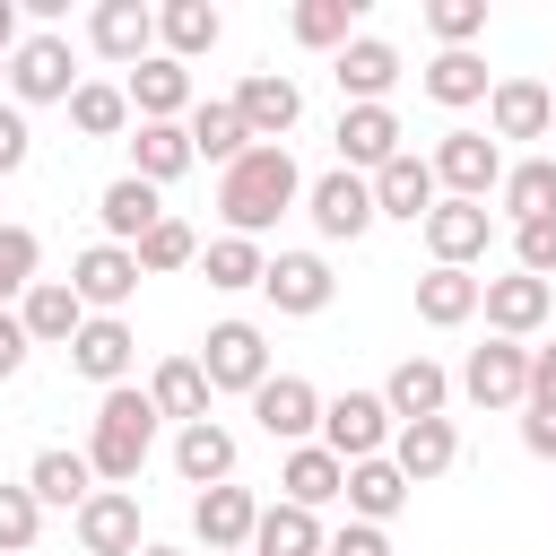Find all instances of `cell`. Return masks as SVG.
<instances>
[{"instance_id": "f1b7e54d", "label": "cell", "mask_w": 556, "mask_h": 556, "mask_svg": "<svg viewBox=\"0 0 556 556\" xmlns=\"http://www.w3.org/2000/svg\"><path fill=\"white\" fill-rule=\"evenodd\" d=\"M330 78H339V96H348V104H382V96L400 87V52H391L382 35H356V43L330 61Z\"/></svg>"}, {"instance_id": "d6986e66", "label": "cell", "mask_w": 556, "mask_h": 556, "mask_svg": "<svg viewBox=\"0 0 556 556\" xmlns=\"http://www.w3.org/2000/svg\"><path fill=\"white\" fill-rule=\"evenodd\" d=\"M486 235H495L486 200H434V217H426V252H434V269H469V261H486Z\"/></svg>"}, {"instance_id": "8d00e7d4", "label": "cell", "mask_w": 556, "mask_h": 556, "mask_svg": "<svg viewBox=\"0 0 556 556\" xmlns=\"http://www.w3.org/2000/svg\"><path fill=\"white\" fill-rule=\"evenodd\" d=\"M478 304H486V278H469V269H426L417 278V321H434V330H460Z\"/></svg>"}, {"instance_id": "681fc988", "label": "cell", "mask_w": 556, "mask_h": 556, "mask_svg": "<svg viewBox=\"0 0 556 556\" xmlns=\"http://www.w3.org/2000/svg\"><path fill=\"white\" fill-rule=\"evenodd\" d=\"M35 156V130H26V113L17 104H0V174H17Z\"/></svg>"}, {"instance_id": "52a82bcc", "label": "cell", "mask_w": 556, "mask_h": 556, "mask_svg": "<svg viewBox=\"0 0 556 556\" xmlns=\"http://www.w3.org/2000/svg\"><path fill=\"white\" fill-rule=\"evenodd\" d=\"M460 400L469 408H530V348L521 339H486L460 365Z\"/></svg>"}, {"instance_id": "5b68a950", "label": "cell", "mask_w": 556, "mask_h": 556, "mask_svg": "<svg viewBox=\"0 0 556 556\" xmlns=\"http://www.w3.org/2000/svg\"><path fill=\"white\" fill-rule=\"evenodd\" d=\"M391 434H400V417L382 408V391H339V400H321V443H330L339 460H382Z\"/></svg>"}, {"instance_id": "e575fe53", "label": "cell", "mask_w": 556, "mask_h": 556, "mask_svg": "<svg viewBox=\"0 0 556 556\" xmlns=\"http://www.w3.org/2000/svg\"><path fill=\"white\" fill-rule=\"evenodd\" d=\"M148 400H156V417H174V426H200L208 417V374H200V356H165L156 374H148Z\"/></svg>"}, {"instance_id": "4fadbf2b", "label": "cell", "mask_w": 556, "mask_h": 556, "mask_svg": "<svg viewBox=\"0 0 556 556\" xmlns=\"http://www.w3.org/2000/svg\"><path fill=\"white\" fill-rule=\"evenodd\" d=\"M70 530H78L87 556H139V547H148V539H139V495H130V486H96V495L70 513Z\"/></svg>"}, {"instance_id": "f907efd6", "label": "cell", "mask_w": 556, "mask_h": 556, "mask_svg": "<svg viewBox=\"0 0 556 556\" xmlns=\"http://www.w3.org/2000/svg\"><path fill=\"white\" fill-rule=\"evenodd\" d=\"M330 556H391V530H374V521H348V530H330Z\"/></svg>"}, {"instance_id": "60d3db41", "label": "cell", "mask_w": 556, "mask_h": 556, "mask_svg": "<svg viewBox=\"0 0 556 556\" xmlns=\"http://www.w3.org/2000/svg\"><path fill=\"white\" fill-rule=\"evenodd\" d=\"M287 26H295L304 52H330V61H339V52L356 43V0H295Z\"/></svg>"}, {"instance_id": "ffe728a7", "label": "cell", "mask_w": 556, "mask_h": 556, "mask_svg": "<svg viewBox=\"0 0 556 556\" xmlns=\"http://www.w3.org/2000/svg\"><path fill=\"white\" fill-rule=\"evenodd\" d=\"M130 356H139V339H130L122 313H87V330L70 339V365H78L96 391H122V382H130Z\"/></svg>"}, {"instance_id": "816d5d0a", "label": "cell", "mask_w": 556, "mask_h": 556, "mask_svg": "<svg viewBox=\"0 0 556 556\" xmlns=\"http://www.w3.org/2000/svg\"><path fill=\"white\" fill-rule=\"evenodd\" d=\"M26 348H35V339H26V321H17V313H0V382L26 365Z\"/></svg>"}, {"instance_id": "74e56055", "label": "cell", "mask_w": 556, "mask_h": 556, "mask_svg": "<svg viewBox=\"0 0 556 556\" xmlns=\"http://www.w3.org/2000/svg\"><path fill=\"white\" fill-rule=\"evenodd\" d=\"M200 278H208L217 295H243V287L269 278V252H261L252 235H217V243H200Z\"/></svg>"}, {"instance_id": "7dc6e473", "label": "cell", "mask_w": 556, "mask_h": 556, "mask_svg": "<svg viewBox=\"0 0 556 556\" xmlns=\"http://www.w3.org/2000/svg\"><path fill=\"white\" fill-rule=\"evenodd\" d=\"M513 269H530V278H547V287H556V217L513 226Z\"/></svg>"}, {"instance_id": "6f0895ef", "label": "cell", "mask_w": 556, "mask_h": 556, "mask_svg": "<svg viewBox=\"0 0 556 556\" xmlns=\"http://www.w3.org/2000/svg\"><path fill=\"white\" fill-rule=\"evenodd\" d=\"M243 556H252V547H243Z\"/></svg>"}, {"instance_id": "e0dca14e", "label": "cell", "mask_w": 556, "mask_h": 556, "mask_svg": "<svg viewBox=\"0 0 556 556\" xmlns=\"http://www.w3.org/2000/svg\"><path fill=\"white\" fill-rule=\"evenodd\" d=\"M87 43H96L113 70H139V61L156 52V9H148V0H96Z\"/></svg>"}, {"instance_id": "ab89813d", "label": "cell", "mask_w": 556, "mask_h": 556, "mask_svg": "<svg viewBox=\"0 0 556 556\" xmlns=\"http://www.w3.org/2000/svg\"><path fill=\"white\" fill-rule=\"evenodd\" d=\"M495 200L513 208V226L556 217V156H521V165H504V191H495Z\"/></svg>"}, {"instance_id": "603a6c76", "label": "cell", "mask_w": 556, "mask_h": 556, "mask_svg": "<svg viewBox=\"0 0 556 556\" xmlns=\"http://www.w3.org/2000/svg\"><path fill=\"white\" fill-rule=\"evenodd\" d=\"M339 495H348V460H339L330 443H295V452L278 460V504L321 513V504H339Z\"/></svg>"}, {"instance_id": "7c38bea8", "label": "cell", "mask_w": 556, "mask_h": 556, "mask_svg": "<svg viewBox=\"0 0 556 556\" xmlns=\"http://www.w3.org/2000/svg\"><path fill=\"white\" fill-rule=\"evenodd\" d=\"M261 295H269L287 321H313V313H330L339 278H330V261H321V252H269V278H261Z\"/></svg>"}, {"instance_id": "c3c4849f", "label": "cell", "mask_w": 556, "mask_h": 556, "mask_svg": "<svg viewBox=\"0 0 556 556\" xmlns=\"http://www.w3.org/2000/svg\"><path fill=\"white\" fill-rule=\"evenodd\" d=\"M521 452L530 460H556V400H530L521 408Z\"/></svg>"}, {"instance_id": "44dd1931", "label": "cell", "mask_w": 556, "mask_h": 556, "mask_svg": "<svg viewBox=\"0 0 556 556\" xmlns=\"http://www.w3.org/2000/svg\"><path fill=\"white\" fill-rule=\"evenodd\" d=\"M556 130V96L539 87V78H495V96H486V139L504 148V139H547Z\"/></svg>"}, {"instance_id": "30bf717a", "label": "cell", "mask_w": 556, "mask_h": 556, "mask_svg": "<svg viewBox=\"0 0 556 556\" xmlns=\"http://www.w3.org/2000/svg\"><path fill=\"white\" fill-rule=\"evenodd\" d=\"M252 530H261V495L252 486H208V495H191V539L208 547V556H243L252 547Z\"/></svg>"}, {"instance_id": "bcb514c9", "label": "cell", "mask_w": 556, "mask_h": 556, "mask_svg": "<svg viewBox=\"0 0 556 556\" xmlns=\"http://www.w3.org/2000/svg\"><path fill=\"white\" fill-rule=\"evenodd\" d=\"M35 530H43L35 486H26V478H17V486H0V556H26V547H35Z\"/></svg>"}, {"instance_id": "5bb4252c", "label": "cell", "mask_w": 556, "mask_h": 556, "mask_svg": "<svg viewBox=\"0 0 556 556\" xmlns=\"http://www.w3.org/2000/svg\"><path fill=\"white\" fill-rule=\"evenodd\" d=\"M139 252H122V243H87L78 261H70V287H78V304L87 313H122L130 295H139Z\"/></svg>"}, {"instance_id": "9c48e42d", "label": "cell", "mask_w": 556, "mask_h": 556, "mask_svg": "<svg viewBox=\"0 0 556 556\" xmlns=\"http://www.w3.org/2000/svg\"><path fill=\"white\" fill-rule=\"evenodd\" d=\"M235 113H243L252 148H287V130L304 122V87H295L287 70H252V78L235 87Z\"/></svg>"}, {"instance_id": "6da1fadb", "label": "cell", "mask_w": 556, "mask_h": 556, "mask_svg": "<svg viewBox=\"0 0 556 556\" xmlns=\"http://www.w3.org/2000/svg\"><path fill=\"white\" fill-rule=\"evenodd\" d=\"M304 200V165L287 156V148H252V156H235L226 174H217V208H226V235H269L287 208Z\"/></svg>"}, {"instance_id": "9f6ffc18", "label": "cell", "mask_w": 556, "mask_h": 556, "mask_svg": "<svg viewBox=\"0 0 556 556\" xmlns=\"http://www.w3.org/2000/svg\"><path fill=\"white\" fill-rule=\"evenodd\" d=\"M0 87H9V52H0Z\"/></svg>"}, {"instance_id": "f6af8a7d", "label": "cell", "mask_w": 556, "mask_h": 556, "mask_svg": "<svg viewBox=\"0 0 556 556\" xmlns=\"http://www.w3.org/2000/svg\"><path fill=\"white\" fill-rule=\"evenodd\" d=\"M35 261H43L35 226H0V313H9V295L26 304V287H35Z\"/></svg>"}, {"instance_id": "1f68e13d", "label": "cell", "mask_w": 556, "mask_h": 556, "mask_svg": "<svg viewBox=\"0 0 556 556\" xmlns=\"http://www.w3.org/2000/svg\"><path fill=\"white\" fill-rule=\"evenodd\" d=\"M408 504V478H400V460L382 452V460H348V521H374V530H391V513Z\"/></svg>"}, {"instance_id": "d6a6232c", "label": "cell", "mask_w": 556, "mask_h": 556, "mask_svg": "<svg viewBox=\"0 0 556 556\" xmlns=\"http://www.w3.org/2000/svg\"><path fill=\"white\" fill-rule=\"evenodd\" d=\"M217 35H226V17L208 9V0H165L156 9V43H165V61H200V52H217Z\"/></svg>"}, {"instance_id": "f5cc1de1", "label": "cell", "mask_w": 556, "mask_h": 556, "mask_svg": "<svg viewBox=\"0 0 556 556\" xmlns=\"http://www.w3.org/2000/svg\"><path fill=\"white\" fill-rule=\"evenodd\" d=\"M530 400H556V348H530Z\"/></svg>"}, {"instance_id": "db71d44e", "label": "cell", "mask_w": 556, "mask_h": 556, "mask_svg": "<svg viewBox=\"0 0 556 556\" xmlns=\"http://www.w3.org/2000/svg\"><path fill=\"white\" fill-rule=\"evenodd\" d=\"M26 35H17V0H0V52H17Z\"/></svg>"}, {"instance_id": "b9f144b4", "label": "cell", "mask_w": 556, "mask_h": 556, "mask_svg": "<svg viewBox=\"0 0 556 556\" xmlns=\"http://www.w3.org/2000/svg\"><path fill=\"white\" fill-rule=\"evenodd\" d=\"M70 122H78V139H122V130H130V96H122L113 78H87V87L70 96Z\"/></svg>"}, {"instance_id": "8992f818", "label": "cell", "mask_w": 556, "mask_h": 556, "mask_svg": "<svg viewBox=\"0 0 556 556\" xmlns=\"http://www.w3.org/2000/svg\"><path fill=\"white\" fill-rule=\"evenodd\" d=\"M200 374H208V391H261L269 382V339H261V321H217L208 339H200Z\"/></svg>"}, {"instance_id": "484cf974", "label": "cell", "mask_w": 556, "mask_h": 556, "mask_svg": "<svg viewBox=\"0 0 556 556\" xmlns=\"http://www.w3.org/2000/svg\"><path fill=\"white\" fill-rule=\"evenodd\" d=\"M382 408H391L400 426L443 417V408H452V374H443L434 356H400V365H391V382H382Z\"/></svg>"}, {"instance_id": "4dcf8cb0", "label": "cell", "mask_w": 556, "mask_h": 556, "mask_svg": "<svg viewBox=\"0 0 556 556\" xmlns=\"http://www.w3.org/2000/svg\"><path fill=\"white\" fill-rule=\"evenodd\" d=\"M191 165H200V156H191V130H182V122H139V130H130V174H139V182L165 191V182H182Z\"/></svg>"}, {"instance_id": "4316f807", "label": "cell", "mask_w": 556, "mask_h": 556, "mask_svg": "<svg viewBox=\"0 0 556 556\" xmlns=\"http://www.w3.org/2000/svg\"><path fill=\"white\" fill-rule=\"evenodd\" d=\"M391 460H400L408 486H434V478L460 460V426H452V417H417V426L391 434Z\"/></svg>"}, {"instance_id": "7bdbcfd3", "label": "cell", "mask_w": 556, "mask_h": 556, "mask_svg": "<svg viewBox=\"0 0 556 556\" xmlns=\"http://www.w3.org/2000/svg\"><path fill=\"white\" fill-rule=\"evenodd\" d=\"M130 252H139V269H148V278H165V269H191V261H200V235H191L182 217H165V226H148Z\"/></svg>"}, {"instance_id": "836d02e7", "label": "cell", "mask_w": 556, "mask_h": 556, "mask_svg": "<svg viewBox=\"0 0 556 556\" xmlns=\"http://www.w3.org/2000/svg\"><path fill=\"white\" fill-rule=\"evenodd\" d=\"M191 156H208L217 174L235 165V156H252V130H243V113H235V96H208V104H191Z\"/></svg>"}, {"instance_id": "f546056e", "label": "cell", "mask_w": 556, "mask_h": 556, "mask_svg": "<svg viewBox=\"0 0 556 556\" xmlns=\"http://www.w3.org/2000/svg\"><path fill=\"white\" fill-rule=\"evenodd\" d=\"M174 478H182V486H200V495H208V486H226V478H235V434H226L217 417L182 426V434H174Z\"/></svg>"}, {"instance_id": "11a10c76", "label": "cell", "mask_w": 556, "mask_h": 556, "mask_svg": "<svg viewBox=\"0 0 556 556\" xmlns=\"http://www.w3.org/2000/svg\"><path fill=\"white\" fill-rule=\"evenodd\" d=\"M139 556H182V547H165V539H148V547H139Z\"/></svg>"}, {"instance_id": "9a60e30c", "label": "cell", "mask_w": 556, "mask_h": 556, "mask_svg": "<svg viewBox=\"0 0 556 556\" xmlns=\"http://www.w3.org/2000/svg\"><path fill=\"white\" fill-rule=\"evenodd\" d=\"M486 330L495 339H521L530 348V330H547V313H556V287L547 278H530V269H513V278H486Z\"/></svg>"}, {"instance_id": "d590c367", "label": "cell", "mask_w": 556, "mask_h": 556, "mask_svg": "<svg viewBox=\"0 0 556 556\" xmlns=\"http://www.w3.org/2000/svg\"><path fill=\"white\" fill-rule=\"evenodd\" d=\"M252 556H330V530H321V513H304V504H261Z\"/></svg>"}, {"instance_id": "d4e9b609", "label": "cell", "mask_w": 556, "mask_h": 556, "mask_svg": "<svg viewBox=\"0 0 556 556\" xmlns=\"http://www.w3.org/2000/svg\"><path fill=\"white\" fill-rule=\"evenodd\" d=\"M17 321H26V339H35V348H70V339L87 330V304H78V287H70V278H35V287H26V304H17Z\"/></svg>"}, {"instance_id": "7a4b0ae2", "label": "cell", "mask_w": 556, "mask_h": 556, "mask_svg": "<svg viewBox=\"0 0 556 556\" xmlns=\"http://www.w3.org/2000/svg\"><path fill=\"white\" fill-rule=\"evenodd\" d=\"M148 452H156V400L130 391V382L104 391V400H96V434H87V469H96L104 486H139Z\"/></svg>"}, {"instance_id": "ba28073f", "label": "cell", "mask_w": 556, "mask_h": 556, "mask_svg": "<svg viewBox=\"0 0 556 556\" xmlns=\"http://www.w3.org/2000/svg\"><path fill=\"white\" fill-rule=\"evenodd\" d=\"M434 182H443V200H486V191H504V148L486 130H443L434 139Z\"/></svg>"}, {"instance_id": "2e32d148", "label": "cell", "mask_w": 556, "mask_h": 556, "mask_svg": "<svg viewBox=\"0 0 556 556\" xmlns=\"http://www.w3.org/2000/svg\"><path fill=\"white\" fill-rule=\"evenodd\" d=\"M252 417H261V434L269 443H313V426H321V391L304 382V374H269L261 391H252Z\"/></svg>"}, {"instance_id": "ac0fdd59", "label": "cell", "mask_w": 556, "mask_h": 556, "mask_svg": "<svg viewBox=\"0 0 556 556\" xmlns=\"http://www.w3.org/2000/svg\"><path fill=\"white\" fill-rule=\"evenodd\" d=\"M434 200H443V182H434V156H417V148H400V156L374 174V208L400 217V226H426Z\"/></svg>"}, {"instance_id": "f35d334b", "label": "cell", "mask_w": 556, "mask_h": 556, "mask_svg": "<svg viewBox=\"0 0 556 556\" xmlns=\"http://www.w3.org/2000/svg\"><path fill=\"white\" fill-rule=\"evenodd\" d=\"M417 87H426L434 104H452V113H460V104H486V96H495V78H486V61H478V52H434Z\"/></svg>"}, {"instance_id": "ee69618b", "label": "cell", "mask_w": 556, "mask_h": 556, "mask_svg": "<svg viewBox=\"0 0 556 556\" xmlns=\"http://www.w3.org/2000/svg\"><path fill=\"white\" fill-rule=\"evenodd\" d=\"M426 35H434L443 52H469V43L486 35V0H426Z\"/></svg>"}, {"instance_id": "277c9868", "label": "cell", "mask_w": 556, "mask_h": 556, "mask_svg": "<svg viewBox=\"0 0 556 556\" xmlns=\"http://www.w3.org/2000/svg\"><path fill=\"white\" fill-rule=\"evenodd\" d=\"M304 217H313V235H321V243H356L382 208H374V182H365V174L330 165V174H313V182H304Z\"/></svg>"}, {"instance_id": "7402d4cb", "label": "cell", "mask_w": 556, "mask_h": 556, "mask_svg": "<svg viewBox=\"0 0 556 556\" xmlns=\"http://www.w3.org/2000/svg\"><path fill=\"white\" fill-rule=\"evenodd\" d=\"M96 217H104V243H122V252H130V243H139L148 226H165L174 208H165V191H156V182H139V174H113V182L96 191Z\"/></svg>"}, {"instance_id": "cb8c5ba5", "label": "cell", "mask_w": 556, "mask_h": 556, "mask_svg": "<svg viewBox=\"0 0 556 556\" xmlns=\"http://www.w3.org/2000/svg\"><path fill=\"white\" fill-rule=\"evenodd\" d=\"M122 96H130L139 122H191V70L165 61V52H148V61L122 78Z\"/></svg>"}, {"instance_id": "83f0119b", "label": "cell", "mask_w": 556, "mask_h": 556, "mask_svg": "<svg viewBox=\"0 0 556 556\" xmlns=\"http://www.w3.org/2000/svg\"><path fill=\"white\" fill-rule=\"evenodd\" d=\"M26 486H35V504H43V513H78V504L96 495V469H87V452L43 443V452L26 460Z\"/></svg>"}, {"instance_id": "8fae6325", "label": "cell", "mask_w": 556, "mask_h": 556, "mask_svg": "<svg viewBox=\"0 0 556 556\" xmlns=\"http://www.w3.org/2000/svg\"><path fill=\"white\" fill-rule=\"evenodd\" d=\"M330 139H339V165L374 182V174L400 156V139H408V130H400V113H391V104H339V130H330Z\"/></svg>"}, {"instance_id": "3957f363", "label": "cell", "mask_w": 556, "mask_h": 556, "mask_svg": "<svg viewBox=\"0 0 556 556\" xmlns=\"http://www.w3.org/2000/svg\"><path fill=\"white\" fill-rule=\"evenodd\" d=\"M87 78H78V61H70V35H52V26H35L17 52H9V104L26 113V104H70Z\"/></svg>"}]
</instances>
